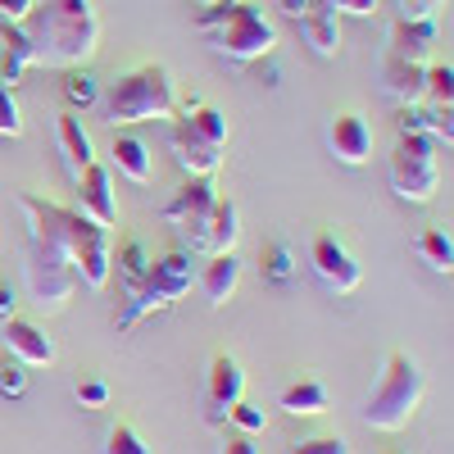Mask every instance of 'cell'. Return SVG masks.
<instances>
[{"mask_svg": "<svg viewBox=\"0 0 454 454\" xmlns=\"http://www.w3.org/2000/svg\"><path fill=\"white\" fill-rule=\"evenodd\" d=\"M391 454H404V450H391Z\"/></svg>", "mask_w": 454, "mask_h": 454, "instance_id": "cell-41", "label": "cell"}, {"mask_svg": "<svg viewBox=\"0 0 454 454\" xmlns=\"http://www.w3.org/2000/svg\"><path fill=\"white\" fill-rule=\"evenodd\" d=\"M196 32L209 36V46L232 59V64H259L278 51V27L263 19L250 0H218V5H200Z\"/></svg>", "mask_w": 454, "mask_h": 454, "instance_id": "cell-3", "label": "cell"}, {"mask_svg": "<svg viewBox=\"0 0 454 454\" xmlns=\"http://www.w3.org/2000/svg\"><path fill=\"white\" fill-rule=\"evenodd\" d=\"M291 454H350V445L340 436H309V441H295Z\"/></svg>", "mask_w": 454, "mask_h": 454, "instance_id": "cell-34", "label": "cell"}, {"mask_svg": "<svg viewBox=\"0 0 454 454\" xmlns=\"http://www.w3.org/2000/svg\"><path fill=\"white\" fill-rule=\"evenodd\" d=\"M27 391V364H19L14 355L0 359V395L5 400H19Z\"/></svg>", "mask_w": 454, "mask_h": 454, "instance_id": "cell-31", "label": "cell"}, {"mask_svg": "<svg viewBox=\"0 0 454 454\" xmlns=\"http://www.w3.org/2000/svg\"><path fill=\"white\" fill-rule=\"evenodd\" d=\"M395 128L400 137H432L436 145L454 137V123H450V109H436V105H395Z\"/></svg>", "mask_w": 454, "mask_h": 454, "instance_id": "cell-20", "label": "cell"}, {"mask_svg": "<svg viewBox=\"0 0 454 454\" xmlns=\"http://www.w3.org/2000/svg\"><path fill=\"white\" fill-rule=\"evenodd\" d=\"M259 273H263V282L286 286V282L300 273V263H295L291 246H286V241H263V246H259Z\"/></svg>", "mask_w": 454, "mask_h": 454, "instance_id": "cell-27", "label": "cell"}, {"mask_svg": "<svg viewBox=\"0 0 454 454\" xmlns=\"http://www.w3.org/2000/svg\"><path fill=\"white\" fill-rule=\"evenodd\" d=\"M423 395H427V372L419 368V359L404 350H391L364 400V423L377 432H400L419 413Z\"/></svg>", "mask_w": 454, "mask_h": 454, "instance_id": "cell-5", "label": "cell"}, {"mask_svg": "<svg viewBox=\"0 0 454 454\" xmlns=\"http://www.w3.org/2000/svg\"><path fill=\"white\" fill-rule=\"evenodd\" d=\"M27 10H32V0H0V19L5 23H19Z\"/></svg>", "mask_w": 454, "mask_h": 454, "instance_id": "cell-40", "label": "cell"}, {"mask_svg": "<svg viewBox=\"0 0 454 454\" xmlns=\"http://www.w3.org/2000/svg\"><path fill=\"white\" fill-rule=\"evenodd\" d=\"M214 200H218L214 177H186L177 192L160 205V218L173 223L186 241H196L200 227H205V218H209V209H214Z\"/></svg>", "mask_w": 454, "mask_h": 454, "instance_id": "cell-10", "label": "cell"}, {"mask_svg": "<svg viewBox=\"0 0 454 454\" xmlns=\"http://www.w3.org/2000/svg\"><path fill=\"white\" fill-rule=\"evenodd\" d=\"M237 241H241V209H237L232 196H218L209 218H205V227H200V237L192 241V250H200V254H232Z\"/></svg>", "mask_w": 454, "mask_h": 454, "instance_id": "cell-16", "label": "cell"}, {"mask_svg": "<svg viewBox=\"0 0 454 454\" xmlns=\"http://www.w3.org/2000/svg\"><path fill=\"white\" fill-rule=\"evenodd\" d=\"M441 5H445V0H395L400 19H436Z\"/></svg>", "mask_w": 454, "mask_h": 454, "instance_id": "cell-36", "label": "cell"}, {"mask_svg": "<svg viewBox=\"0 0 454 454\" xmlns=\"http://www.w3.org/2000/svg\"><path fill=\"white\" fill-rule=\"evenodd\" d=\"M0 51L23 68H82L100 51V14L91 0H32L19 23L0 19Z\"/></svg>", "mask_w": 454, "mask_h": 454, "instance_id": "cell-1", "label": "cell"}, {"mask_svg": "<svg viewBox=\"0 0 454 454\" xmlns=\"http://www.w3.org/2000/svg\"><path fill=\"white\" fill-rule=\"evenodd\" d=\"M192 286H196L192 254H186V250H164L160 259H150V273H145V282H141L132 295H123V309L114 314V327H119V332L137 327L145 314L177 305V300H182L186 291H192Z\"/></svg>", "mask_w": 454, "mask_h": 454, "instance_id": "cell-6", "label": "cell"}, {"mask_svg": "<svg viewBox=\"0 0 454 454\" xmlns=\"http://www.w3.org/2000/svg\"><path fill=\"white\" fill-rule=\"evenodd\" d=\"M55 141H59V155H64V168L78 177L82 168H91L96 164V145H91V137H87V128H82V119L73 109H64L59 119H55Z\"/></svg>", "mask_w": 454, "mask_h": 454, "instance_id": "cell-19", "label": "cell"}, {"mask_svg": "<svg viewBox=\"0 0 454 454\" xmlns=\"http://www.w3.org/2000/svg\"><path fill=\"white\" fill-rule=\"evenodd\" d=\"M218 454H259V445H254V436H246V432H227L223 445H218Z\"/></svg>", "mask_w": 454, "mask_h": 454, "instance_id": "cell-38", "label": "cell"}, {"mask_svg": "<svg viewBox=\"0 0 454 454\" xmlns=\"http://www.w3.org/2000/svg\"><path fill=\"white\" fill-rule=\"evenodd\" d=\"M23 278H27V291L42 309H64L73 300V291H78L73 263L55 246L36 241V237H27V250H23Z\"/></svg>", "mask_w": 454, "mask_h": 454, "instance_id": "cell-8", "label": "cell"}, {"mask_svg": "<svg viewBox=\"0 0 454 454\" xmlns=\"http://www.w3.org/2000/svg\"><path fill=\"white\" fill-rule=\"evenodd\" d=\"M332 14H355V19H368L377 14V0H323Z\"/></svg>", "mask_w": 454, "mask_h": 454, "instance_id": "cell-37", "label": "cell"}, {"mask_svg": "<svg viewBox=\"0 0 454 454\" xmlns=\"http://www.w3.org/2000/svg\"><path fill=\"white\" fill-rule=\"evenodd\" d=\"M309 269H314V278H318L327 291H336V295H350V291H359V282H364L359 259L350 254V246L340 241L336 232H318V237L309 241Z\"/></svg>", "mask_w": 454, "mask_h": 454, "instance_id": "cell-9", "label": "cell"}, {"mask_svg": "<svg viewBox=\"0 0 454 454\" xmlns=\"http://www.w3.org/2000/svg\"><path fill=\"white\" fill-rule=\"evenodd\" d=\"M19 209L27 218V237L55 246L73 273H78V286L105 291L109 286V254H114V232L100 223H91L87 214H78L73 205H55L36 192H19Z\"/></svg>", "mask_w": 454, "mask_h": 454, "instance_id": "cell-2", "label": "cell"}, {"mask_svg": "<svg viewBox=\"0 0 454 454\" xmlns=\"http://www.w3.org/2000/svg\"><path fill=\"white\" fill-rule=\"evenodd\" d=\"M196 286L205 291L209 305H227L241 286V259L237 254H209L205 269L196 273Z\"/></svg>", "mask_w": 454, "mask_h": 454, "instance_id": "cell-21", "label": "cell"}, {"mask_svg": "<svg viewBox=\"0 0 454 454\" xmlns=\"http://www.w3.org/2000/svg\"><path fill=\"white\" fill-rule=\"evenodd\" d=\"M14 309H19V291H14L5 278H0V323L14 318Z\"/></svg>", "mask_w": 454, "mask_h": 454, "instance_id": "cell-39", "label": "cell"}, {"mask_svg": "<svg viewBox=\"0 0 454 454\" xmlns=\"http://www.w3.org/2000/svg\"><path fill=\"white\" fill-rule=\"evenodd\" d=\"M100 109H105V123H114V128L173 119V109H177L173 73H168L164 64H137L132 73L114 78V82L100 91Z\"/></svg>", "mask_w": 454, "mask_h": 454, "instance_id": "cell-4", "label": "cell"}, {"mask_svg": "<svg viewBox=\"0 0 454 454\" xmlns=\"http://www.w3.org/2000/svg\"><path fill=\"white\" fill-rule=\"evenodd\" d=\"M423 87H427V64H409V59L382 55V91L395 105H423Z\"/></svg>", "mask_w": 454, "mask_h": 454, "instance_id": "cell-18", "label": "cell"}, {"mask_svg": "<svg viewBox=\"0 0 454 454\" xmlns=\"http://www.w3.org/2000/svg\"><path fill=\"white\" fill-rule=\"evenodd\" d=\"M450 96H454V68H450V59H445V64H427V87H423V105L450 109Z\"/></svg>", "mask_w": 454, "mask_h": 454, "instance_id": "cell-30", "label": "cell"}, {"mask_svg": "<svg viewBox=\"0 0 454 454\" xmlns=\"http://www.w3.org/2000/svg\"><path fill=\"white\" fill-rule=\"evenodd\" d=\"M327 150H332V160L336 164H346V168H359L372 160V128L364 114L355 109H340L327 119Z\"/></svg>", "mask_w": 454, "mask_h": 454, "instance_id": "cell-14", "label": "cell"}, {"mask_svg": "<svg viewBox=\"0 0 454 454\" xmlns=\"http://www.w3.org/2000/svg\"><path fill=\"white\" fill-rule=\"evenodd\" d=\"M64 100L73 109H87V105L100 100V87H96V78L87 68H64Z\"/></svg>", "mask_w": 454, "mask_h": 454, "instance_id": "cell-28", "label": "cell"}, {"mask_svg": "<svg viewBox=\"0 0 454 454\" xmlns=\"http://www.w3.org/2000/svg\"><path fill=\"white\" fill-rule=\"evenodd\" d=\"M436 141L432 137H400L387 173H391V192L409 205H427L441 192V164H436Z\"/></svg>", "mask_w": 454, "mask_h": 454, "instance_id": "cell-7", "label": "cell"}, {"mask_svg": "<svg viewBox=\"0 0 454 454\" xmlns=\"http://www.w3.org/2000/svg\"><path fill=\"white\" fill-rule=\"evenodd\" d=\"M246 395V372L232 355H214L209 368H205V423H227V409Z\"/></svg>", "mask_w": 454, "mask_h": 454, "instance_id": "cell-11", "label": "cell"}, {"mask_svg": "<svg viewBox=\"0 0 454 454\" xmlns=\"http://www.w3.org/2000/svg\"><path fill=\"white\" fill-rule=\"evenodd\" d=\"M109 173H119V177H128V182H137V186H145L150 182V173H155V160H150V145L141 141V137H114V145H109Z\"/></svg>", "mask_w": 454, "mask_h": 454, "instance_id": "cell-23", "label": "cell"}, {"mask_svg": "<svg viewBox=\"0 0 454 454\" xmlns=\"http://www.w3.org/2000/svg\"><path fill=\"white\" fill-rule=\"evenodd\" d=\"M413 254H419L432 273H445L450 278V269H454V241H450L445 227H427V232L413 237Z\"/></svg>", "mask_w": 454, "mask_h": 454, "instance_id": "cell-26", "label": "cell"}, {"mask_svg": "<svg viewBox=\"0 0 454 454\" xmlns=\"http://www.w3.org/2000/svg\"><path fill=\"white\" fill-rule=\"evenodd\" d=\"M100 454H155L145 445V436L132 427V423H114L109 432H105V445H100Z\"/></svg>", "mask_w": 454, "mask_h": 454, "instance_id": "cell-29", "label": "cell"}, {"mask_svg": "<svg viewBox=\"0 0 454 454\" xmlns=\"http://www.w3.org/2000/svg\"><path fill=\"white\" fill-rule=\"evenodd\" d=\"M227 423H232L237 432H246V436H254V432H263V409L259 404H250L246 395L227 409Z\"/></svg>", "mask_w": 454, "mask_h": 454, "instance_id": "cell-32", "label": "cell"}, {"mask_svg": "<svg viewBox=\"0 0 454 454\" xmlns=\"http://www.w3.org/2000/svg\"><path fill=\"white\" fill-rule=\"evenodd\" d=\"M0 340H5V355H14L19 364L27 368H42V364H55V340L46 336L42 323L32 318H5V327H0Z\"/></svg>", "mask_w": 454, "mask_h": 454, "instance_id": "cell-15", "label": "cell"}, {"mask_svg": "<svg viewBox=\"0 0 454 454\" xmlns=\"http://www.w3.org/2000/svg\"><path fill=\"white\" fill-rule=\"evenodd\" d=\"M73 395H78L82 409H105V404H109V387L100 382V377H87V382H78V391H73Z\"/></svg>", "mask_w": 454, "mask_h": 454, "instance_id": "cell-35", "label": "cell"}, {"mask_svg": "<svg viewBox=\"0 0 454 454\" xmlns=\"http://www.w3.org/2000/svg\"><path fill=\"white\" fill-rule=\"evenodd\" d=\"M291 419H314V413H327V387L318 382V377H300V382H291L278 400Z\"/></svg>", "mask_w": 454, "mask_h": 454, "instance_id": "cell-25", "label": "cell"}, {"mask_svg": "<svg viewBox=\"0 0 454 454\" xmlns=\"http://www.w3.org/2000/svg\"><path fill=\"white\" fill-rule=\"evenodd\" d=\"M73 192H78V214H87L91 223H100V227H109L114 232V223H119V196H114V173H109V164H91V168H82L78 177H73Z\"/></svg>", "mask_w": 454, "mask_h": 454, "instance_id": "cell-13", "label": "cell"}, {"mask_svg": "<svg viewBox=\"0 0 454 454\" xmlns=\"http://www.w3.org/2000/svg\"><path fill=\"white\" fill-rule=\"evenodd\" d=\"M150 259H155V254L145 250V241H141V237H123V241H119V254H109V269H119L123 295H132V291L145 282Z\"/></svg>", "mask_w": 454, "mask_h": 454, "instance_id": "cell-24", "label": "cell"}, {"mask_svg": "<svg viewBox=\"0 0 454 454\" xmlns=\"http://www.w3.org/2000/svg\"><path fill=\"white\" fill-rule=\"evenodd\" d=\"M295 27H300V42H305L318 59H336L340 55V27H336V14L323 5V0L309 14H300Z\"/></svg>", "mask_w": 454, "mask_h": 454, "instance_id": "cell-22", "label": "cell"}, {"mask_svg": "<svg viewBox=\"0 0 454 454\" xmlns=\"http://www.w3.org/2000/svg\"><path fill=\"white\" fill-rule=\"evenodd\" d=\"M168 150L177 155V164H182L186 177H214L218 164H223V145L205 141L192 123L182 119V114H173V119H168Z\"/></svg>", "mask_w": 454, "mask_h": 454, "instance_id": "cell-12", "label": "cell"}, {"mask_svg": "<svg viewBox=\"0 0 454 454\" xmlns=\"http://www.w3.org/2000/svg\"><path fill=\"white\" fill-rule=\"evenodd\" d=\"M432 46H436V19H395L387 32V55L409 64H427Z\"/></svg>", "mask_w": 454, "mask_h": 454, "instance_id": "cell-17", "label": "cell"}, {"mask_svg": "<svg viewBox=\"0 0 454 454\" xmlns=\"http://www.w3.org/2000/svg\"><path fill=\"white\" fill-rule=\"evenodd\" d=\"M0 137H23V109L14 100V87H0Z\"/></svg>", "mask_w": 454, "mask_h": 454, "instance_id": "cell-33", "label": "cell"}]
</instances>
